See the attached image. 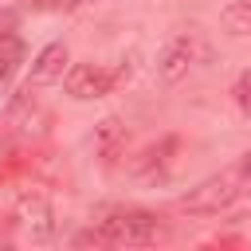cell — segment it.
<instances>
[{"instance_id":"obj_12","label":"cell","mask_w":251,"mask_h":251,"mask_svg":"<svg viewBox=\"0 0 251 251\" xmlns=\"http://www.w3.org/2000/svg\"><path fill=\"white\" fill-rule=\"evenodd\" d=\"M12 24H16V16H12V12H0V39L8 35V27H12Z\"/></svg>"},{"instance_id":"obj_1","label":"cell","mask_w":251,"mask_h":251,"mask_svg":"<svg viewBox=\"0 0 251 251\" xmlns=\"http://www.w3.org/2000/svg\"><path fill=\"white\" fill-rule=\"evenodd\" d=\"M90 227L102 231L110 247H149L165 239V227L153 212L133 208V204H106L90 216Z\"/></svg>"},{"instance_id":"obj_8","label":"cell","mask_w":251,"mask_h":251,"mask_svg":"<svg viewBox=\"0 0 251 251\" xmlns=\"http://www.w3.org/2000/svg\"><path fill=\"white\" fill-rule=\"evenodd\" d=\"M180 149V141L176 137H161L157 145H149L141 157H137V165H133V173L137 176H145V180H161L165 173H169V165H173V153Z\"/></svg>"},{"instance_id":"obj_11","label":"cell","mask_w":251,"mask_h":251,"mask_svg":"<svg viewBox=\"0 0 251 251\" xmlns=\"http://www.w3.org/2000/svg\"><path fill=\"white\" fill-rule=\"evenodd\" d=\"M231 98H235V106L251 118V67H247V71H239V78L231 82Z\"/></svg>"},{"instance_id":"obj_6","label":"cell","mask_w":251,"mask_h":251,"mask_svg":"<svg viewBox=\"0 0 251 251\" xmlns=\"http://www.w3.org/2000/svg\"><path fill=\"white\" fill-rule=\"evenodd\" d=\"M67 63H71V51L67 43H47L35 59H31V71H27V86H51V82H63L67 75Z\"/></svg>"},{"instance_id":"obj_7","label":"cell","mask_w":251,"mask_h":251,"mask_svg":"<svg viewBox=\"0 0 251 251\" xmlns=\"http://www.w3.org/2000/svg\"><path fill=\"white\" fill-rule=\"evenodd\" d=\"M126 145H129V129H126V122H122L118 114H110V118H102V122L94 126V153H98L106 165H114V161L126 153Z\"/></svg>"},{"instance_id":"obj_3","label":"cell","mask_w":251,"mask_h":251,"mask_svg":"<svg viewBox=\"0 0 251 251\" xmlns=\"http://www.w3.org/2000/svg\"><path fill=\"white\" fill-rule=\"evenodd\" d=\"M126 78H129V67H126V63H122V67H106V63H75V67H67L63 86H67L71 98H78V102H94V98L114 94Z\"/></svg>"},{"instance_id":"obj_5","label":"cell","mask_w":251,"mask_h":251,"mask_svg":"<svg viewBox=\"0 0 251 251\" xmlns=\"http://www.w3.org/2000/svg\"><path fill=\"white\" fill-rule=\"evenodd\" d=\"M16 220H20V227H24L35 243H47V239L55 235V212H51V200H47L43 192H35V188H27V192L16 196Z\"/></svg>"},{"instance_id":"obj_2","label":"cell","mask_w":251,"mask_h":251,"mask_svg":"<svg viewBox=\"0 0 251 251\" xmlns=\"http://www.w3.org/2000/svg\"><path fill=\"white\" fill-rule=\"evenodd\" d=\"M239 196H243V173L239 169H224V173H212L200 184H192L176 200V212H188V216H220Z\"/></svg>"},{"instance_id":"obj_13","label":"cell","mask_w":251,"mask_h":251,"mask_svg":"<svg viewBox=\"0 0 251 251\" xmlns=\"http://www.w3.org/2000/svg\"><path fill=\"white\" fill-rule=\"evenodd\" d=\"M43 4H47V8H75L78 0H43Z\"/></svg>"},{"instance_id":"obj_4","label":"cell","mask_w":251,"mask_h":251,"mask_svg":"<svg viewBox=\"0 0 251 251\" xmlns=\"http://www.w3.org/2000/svg\"><path fill=\"white\" fill-rule=\"evenodd\" d=\"M208 59V43L200 39V35H173L165 47H161V55H157V75L165 78V82H180L196 63H204Z\"/></svg>"},{"instance_id":"obj_9","label":"cell","mask_w":251,"mask_h":251,"mask_svg":"<svg viewBox=\"0 0 251 251\" xmlns=\"http://www.w3.org/2000/svg\"><path fill=\"white\" fill-rule=\"evenodd\" d=\"M220 27L227 35H251V0H231L220 8Z\"/></svg>"},{"instance_id":"obj_14","label":"cell","mask_w":251,"mask_h":251,"mask_svg":"<svg viewBox=\"0 0 251 251\" xmlns=\"http://www.w3.org/2000/svg\"><path fill=\"white\" fill-rule=\"evenodd\" d=\"M239 173H243V176H251V153H243V161H239Z\"/></svg>"},{"instance_id":"obj_15","label":"cell","mask_w":251,"mask_h":251,"mask_svg":"<svg viewBox=\"0 0 251 251\" xmlns=\"http://www.w3.org/2000/svg\"><path fill=\"white\" fill-rule=\"evenodd\" d=\"M78 4H98V0H78Z\"/></svg>"},{"instance_id":"obj_10","label":"cell","mask_w":251,"mask_h":251,"mask_svg":"<svg viewBox=\"0 0 251 251\" xmlns=\"http://www.w3.org/2000/svg\"><path fill=\"white\" fill-rule=\"evenodd\" d=\"M16 59H20V39L4 35V39H0V82L16 71Z\"/></svg>"}]
</instances>
